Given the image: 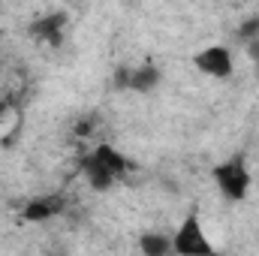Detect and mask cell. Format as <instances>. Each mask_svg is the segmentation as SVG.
I'll list each match as a JSON object with an SVG mask.
<instances>
[{
    "mask_svg": "<svg viewBox=\"0 0 259 256\" xmlns=\"http://www.w3.org/2000/svg\"><path fill=\"white\" fill-rule=\"evenodd\" d=\"M78 169L84 175V181L94 187V190H109L115 187L124 175L130 172V160L112 145H100L94 148L91 154H84L78 160Z\"/></svg>",
    "mask_w": 259,
    "mask_h": 256,
    "instance_id": "cell-1",
    "label": "cell"
},
{
    "mask_svg": "<svg viewBox=\"0 0 259 256\" xmlns=\"http://www.w3.org/2000/svg\"><path fill=\"white\" fill-rule=\"evenodd\" d=\"M214 184H217V190H220L223 199L241 202V199L250 193V184H253V175H250V169H247V160H244L241 154H235V157L217 163V166H214Z\"/></svg>",
    "mask_w": 259,
    "mask_h": 256,
    "instance_id": "cell-2",
    "label": "cell"
},
{
    "mask_svg": "<svg viewBox=\"0 0 259 256\" xmlns=\"http://www.w3.org/2000/svg\"><path fill=\"white\" fill-rule=\"evenodd\" d=\"M172 253H181V256H211L214 253V244L208 241L196 208H190L184 214V220L178 223V229L172 235Z\"/></svg>",
    "mask_w": 259,
    "mask_h": 256,
    "instance_id": "cell-3",
    "label": "cell"
},
{
    "mask_svg": "<svg viewBox=\"0 0 259 256\" xmlns=\"http://www.w3.org/2000/svg\"><path fill=\"white\" fill-rule=\"evenodd\" d=\"M160 69L154 64H139V66H121L115 75V84L121 91H136V94H148L160 84Z\"/></svg>",
    "mask_w": 259,
    "mask_h": 256,
    "instance_id": "cell-4",
    "label": "cell"
},
{
    "mask_svg": "<svg viewBox=\"0 0 259 256\" xmlns=\"http://www.w3.org/2000/svg\"><path fill=\"white\" fill-rule=\"evenodd\" d=\"M193 64L199 72H205L211 78H229L232 69H235L232 66V52L226 46H208V49H202L193 58Z\"/></svg>",
    "mask_w": 259,
    "mask_h": 256,
    "instance_id": "cell-5",
    "label": "cell"
},
{
    "mask_svg": "<svg viewBox=\"0 0 259 256\" xmlns=\"http://www.w3.org/2000/svg\"><path fill=\"white\" fill-rule=\"evenodd\" d=\"M64 27H66V15L64 12H49V15H39L36 21H30V36L39 39V42L58 46L61 36H64Z\"/></svg>",
    "mask_w": 259,
    "mask_h": 256,
    "instance_id": "cell-6",
    "label": "cell"
},
{
    "mask_svg": "<svg viewBox=\"0 0 259 256\" xmlns=\"http://www.w3.org/2000/svg\"><path fill=\"white\" fill-rule=\"evenodd\" d=\"M64 205H66L64 196H39V199L27 202L24 217H27V220H49V217L61 214V211H64Z\"/></svg>",
    "mask_w": 259,
    "mask_h": 256,
    "instance_id": "cell-7",
    "label": "cell"
},
{
    "mask_svg": "<svg viewBox=\"0 0 259 256\" xmlns=\"http://www.w3.org/2000/svg\"><path fill=\"white\" fill-rule=\"evenodd\" d=\"M139 250L145 256H166V253H172V238L163 235V232H142Z\"/></svg>",
    "mask_w": 259,
    "mask_h": 256,
    "instance_id": "cell-8",
    "label": "cell"
},
{
    "mask_svg": "<svg viewBox=\"0 0 259 256\" xmlns=\"http://www.w3.org/2000/svg\"><path fill=\"white\" fill-rule=\"evenodd\" d=\"M256 36H259V15H250V18H244V24L238 27V39L247 42V39H256Z\"/></svg>",
    "mask_w": 259,
    "mask_h": 256,
    "instance_id": "cell-9",
    "label": "cell"
},
{
    "mask_svg": "<svg viewBox=\"0 0 259 256\" xmlns=\"http://www.w3.org/2000/svg\"><path fill=\"white\" fill-rule=\"evenodd\" d=\"M244 49H247L250 64L256 66V72H259V36H256V39H247V42H244Z\"/></svg>",
    "mask_w": 259,
    "mask_h": 256,
    "instance_id": "cell-10",
    "label": "cell"
}]
</instances>
